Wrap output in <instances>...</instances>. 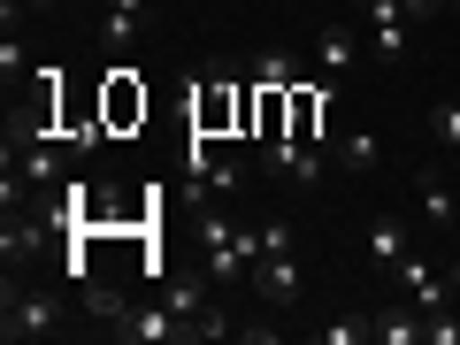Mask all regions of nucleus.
<instances>
[{"instance_id": "nucleus-1", "label": "nucleus", "mask_w": 460, "mask_h": 345, "mask_svg": "<svg viewBox=\"0 0 460 345\" xmlns=\"http://www.w3.org/2000/svg\"><path fill=\"white\" fill-rule=\"evenodd\" d=\"M192 131L223 138V131H253V77H230L223 62L192 77Z\"/></svg>"}, {"instance_id": "nucleus-2", "label": "nucleus", "mask_w": 460, "mask_h": 345, "mask_svg": "<svg viewBox=\"0 0 460 345\" xmlns=\"http://www.w3.org/2000/svg\"><path fill=\"white\" fill-rule=\"evenodd\" d=\"M69 323V292H16V277H8V299H0V330H8V345H31V338H54V330Z\"/></svg>"}, {"instance_id": "nucleus-3", "label": "nucleus", "mask_w": 460, "mask_h": 345, "mask_svg": "<svg viewBox=\"0 0 460 345\" xmlns=\"http://www.w3.org/2000/svg\"><path fill=\"white\" fill-rule=\"evenodd\" d=\"M108 338H131V345H169L184 338V314L169 307V299H131V307L108 323Z\"/></svg>"}, {"instance_id": "nucleus-4", "label": "nucleus", "mask_w": 460, "mask_h": 345, "mask_svg": "<svg viewBox=\"0 0 460 345\" xmlns=\"http://www.w3.org/2000/svg\"><path fill=\"white\" fill-rule=\"evenodd\" d=\"M392 277H399V292H407V299H414V307H422V314H453V307H460L453 277H445V269L429 261V253H407V261H399Z\"/></svg>"}, {"instance_id": "nucleus-5", "label": "nucleus", "mask_w": 460, "mask_h": 345, "mask_svg": "<svg viewBox=\"0 0 460 345\" xmlns=\"http://www.w3.org/2000/svg\"><path fill=\"white\" fill-rule=\"evenodd\" d=\"M361 16H368V54H376L384 69H399V62H407V23L414 16L399 8V0H368Z\"/></svg>"}, {"instance_id": "nucleus-6", "label": "nucleus", "mask_w": 460, "mask_h": 345, "mask_svg": "<svg viewBox=\"0 0 460 345\" xmlns=\"http://www.w3.org/2000/svg\"><path fill=\"white\" fill-rule=\"evenodd\" d=\"M330 162V146H307V138H269V177L277 184H314Z\"/></svg>"}, {"instance_id": "nucleus-7", "label": "nucleus", "mask_w": 460, "mask_h": 345, "mask_svg": "<svg viewBox=\"0 0 460 345\" xmlns=\"http://www.w3.org/2000/svg\"><path fill=\"white\" fill-rule=\"evenodd\" d=\"M100 115H108V131L146 123V84H138L131 69H108V84H100Z\"/></svg>"}, {"instance_id": "nucleus-8", "label": "nucleus", "mask_w": 460, "mask_h": 345, "mask_svg": "<svg viewBox=\"0 0 460 345\" xmlns=\"http://www.w3.org/2000/svg\"><path fill=\"white\" fill-rule=\"evenodd\" d=\"M422 338H429V314L414 307L407 292H399L384 314H368V345H422Z\"/></svg>"}, {"instance_id": "nucleus-9", "label": "nucleus", "mask_w": 460, "mask_h": 345, "mask_svg": "<svg viewBox=\"0 0 460 345\" xmlns=\"http://www.w3.org/2000/svg\"><path fill=\"white\" fill-rule=\"evenodd\" d=\"M253 292H261L269 307H299V261L292 253H261V261H253Z\"/></svg>"}, {"instance_id": "nucleus-10", "label": "nucleus", "mask_w": 460, "mask_h": 345, "mask_svg": "<svg viewBox=\"0 0 460 345\" xmlns=\"http://www.w3.org/2000/svg\"><path fill=\"white\" fill-rule=\"evenodd\" d=\"M146 8H154V0H108V8H100V47L123 54L138 31H146Z\"/></svg>"}, {"instance_id": "nucleus-11", "label": "nucleus", "mask_w": 460, "mask_h": 345, "mask_svg": "<svg viewBox=\"0 0 460 345\" xmlns=\"http://www.w3.org/2000/svg\"><path fill=\"white\" fill-rule=\"evenodd\" d=\"M330 162H338L345 177H376L384 169V138L376 131H345V138H330Z\"/></svg>"}, {"instance_id": "nucleus-12", "label": "nucleus", "mask_w": 460, "mask_h": 345, "mask_svg": "<svg viewBox=\"0 0 460 345\" xmlns=\"http://www.w3.org/2000/svg\"><path fill=\"white\" fill-rule=\"evenodd\" d=\"M414 253V230L399 223V215H376V223H368V261L376 269H399Z\"/></svg>"}, {"instance_id": "nucleus-13", "label": "nucleus", "mask_w": 460, "mask_h": 345, "mask_svg": "<svg viewBox=\"0 0 460 345\" xmlns=\"http://www.w3.org/2000/svg\"><path fill=\"white\" fill-rule=\"evenodd\" d=\"M16 146H23V184H31V192H62V154H54L47 146V138H16Z\"/></svg>"}, {"instance_id": "nucleus-14", "label": "nucleus", "mask_w": 460, "mask_h": 345, "mask_svg": "<svg viewBox=\"0 0 460 345\" xmlns=\"http://www.w3.org/2000/svg\"><path fill=\"white\" fill-rule=\"evenodd\" d=\"M353 54H361V39L345 31V23H323V31H314V62H323L330 77H345V69H353Z\"/></svg>"}, {"instance_id": "nucleus-15", "label": "nucleus", "mask_w": 460, "mask_h": 345, "mask_svg": "<svg viewBox=\"0 0 460 345\" xmlns=\"http://www.w3.org/2000/svg\"><path fill=\"white\" fill-rule=\"evenodd\" d=\"M453 215H460V208H453V184H445V177H422V223H429V230H453Z\"/></svg>"}, {"instance_id": "nucleus-16", "label": "nucleus", "mask_w": 460, "mask_h": 345, "mask_svg": "<svg viewBox=\"0 0 460 345\" xmlns=\"http://www.w3.org/2000/svg\"><path fill=\"white\" fill-rule=\"evenodd\" d=\"M253 84H269V93H292V84H299V62H292V54H277V47H269L261 62H253Z\"/></svg>"}, {"instance_id": "nucleus-17", "label": "nucleus", "mask_w": 460, "mask_h": 345, "mask_svg": "<svg viewBox=\"0 0 460 345\" xmlns=\"http://www.w3.org/2000/svg\"><path fill=\"white\" fill-rule=\"evenodd\" d=\"M8 31H0V77L16 84V77H31V54H23V39H16V16H0Z\"/></svg>"}, {"instance_id": "nucleus-18", "label": "nucleus", "mask_w": 460, "mask_h": 345, "mask_svg": "<svg viewBox=\"0 0 460 345\" xmlns=\"http://www.w3.org/2000/svg\"><path fill=\"white\" fill-rule=\"evenodd\" d=\"M323 345H368V314H345V323H314Z\"/></svg>"}, {"instance_id": "nucleus-19", "label": "nucleus", "mask_w": 460, "mask_h": 345, "mask_svg": "<svg viewBox=\"0 0 460 345\" xmlns=\"http://www.w3.org/2000/svg\"><path fill=\"white\" fill-rule=\"evenodd\" d=\"M429 131L445 138V154H460V100H438L429 108Z\"/></svg>"}, {"instance_id": "nucleus-20", "label": "nucleus", "mask_w": 460, "mask_h": 345, "mask_svg": "<svg viewBox=\"0 0 460 345\" xmlns=\"http://www.w3.org/2000/svg\"><path fill=\"white\" fill-rule=\"evenodd\" d=\"M253 230H261V253H292L299 246V230L284 223V215H269V223H253Z\"/></svg>"}, {"instance_id": "nucleus-21", "label": "nucleus", "mask_w": 460, "mask_h": 345, "mask_svg": "<svg viewBox=\"0 0 460 345\" xmlns=\"http://www.w3.org/2000/svg\"><path fill=\"white\" fill-rule=\"evenodd\" d=\"M399 8H407V16H438L445 0H399Z\"/></svg>"}, {"instance_id": "nucleus-22", "label": "nucleus", "mask_w": 460, "mask_h": 345, "mask_svg": "<svg viewBox=\"0 0 460 345\" xmlns=\"http://www.w3.org/2000/svg\"><path fill=\"white\" fill-rule=\"evenodd\" d=\"M23 16H54V8H62V0H16Z\"/></svg>"}, {"instance_id": "nucleus-23", "label": "nucleus", "mask_w": 460, "mask_h": 345, "mask_svg": "<svg viewBox=\"0 0 460 345\" xmlns=\"http://www.w3.org/2000/svg\"><path fill=\"white\" fill-rule=\"evenodd\" d=\"M445 277H453V292H460V261H445Z\"/></svg>"}, {"instance_id": "nucleus-24", "label": "nucleus", "mask_w": 460, "mask_h": 345, "mask_svg": "<svg viewBox=\"0 0 460 345\" xmlns=\"http://www.w3.org/2000/svg\"><path fill=\"white\" fill-rule=\"evenodd\" d=\"M453 8H460V0H453Z\"/></svg>"}]
</instances>
